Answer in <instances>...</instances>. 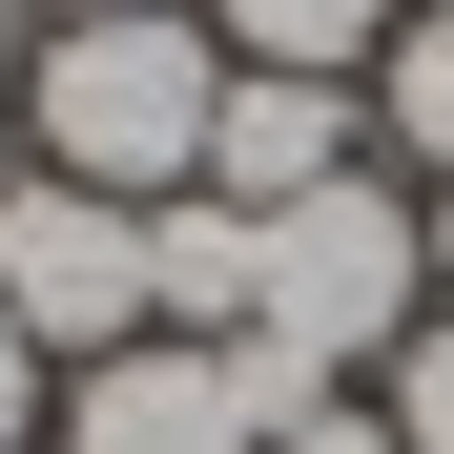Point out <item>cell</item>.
<instances>
[{"label": "cell", "mask_w": 454, "mask_h": 454, "mask_svg": "<svg viewBox=\"0 0 454 454\" xmlns=\"http://www.w3.org/2000/svg\"><path fill=\"white\" fill-rule=\"evenodd\" d=\"M413 331H434V207H413V186L331 166L310 207H269V227H248V331H227V351H248L289 413L351 393V372H393Z\"/></svg>", "instance_id": "obj_1"}, {"label": "cell", "mask_w": 454, "mask_h": 454, "mask_svg": "<svg viewBox=\"0 0 454 454\" xmlns=\"http://www.w3.org/2000/svg\"><path fill=\"white\" fill-rule=\"evenodd\" d=\"M21 124H42L62 186H104V207H186V186H207V124H227V42H207V0H145V21H42Z\"/></svg>", "instance_id": "obj_2"}, {"label": "cell", "mask_w": 454, "mask_h": 454, "mask_svg": "<svg viewBox=\"0 0 454 454\" xmlns=\"http://www.w3.org/2000/svg\"><path fill=\"white\" fill-rule=\"evenodd\" d=\"M0 310H21L42 372H104L166 331V289H145V207L62 186V166H0Z\"/></svg>", "instance_id": "obj_3"}, {"label": "cell", "mask_w": 454, "mask_h": 454, "mask_svg": "<svg viewBox=\"0 0 454 454\" xmlns=\"http://www.w3.org/2000/svg\"><path fill=\"white\" fill-rule=\"evenodd\" d=\"M269 372L227 351V331H145V351H104V372H62V413H42V454H269Z\"/></svg>", "instance_id": "obj_4"}, {"label": "cell", "mask_w": 454, "mask_h": 454, "mask_svg": "<svg viewBox=\"0 0 454 454\" xmlns=\"http://www.w3.org/2000/svg\"><path fill=\"white\" fill-rule=\"evenodd\" d=\"M331 166H372V104L351 83H289V62H227V124H207V207H310Z\"/></svg>", "instance_id": "obj_5"}, {"label": "cell", "mask_w": 454, "mask_h": 454, "mask_svg": "<svg viewBox=\"0 0 454 454\" xmlns=\"http://www.w3.org/2000/svg\"><path fill=\"white\" fill-rule=\"evenodd\" d=\"M393 21H413V0H207V42L227 62H289V83H372Z\"/></svg>", "instance_id": "obj_6"}, {"label": "cell", "mask_w": 454, "mask_h": 454, "mask_svg": "<svg viewBox=\"0 0 454 454\" xmlns=\"http://www.w3.org/2000/svg\"><path fill=\"white\" fill-rule=\"evenodd\" d=\"M145 289H166V331H248V207H145Z\"/></svg>", "instance_id": "obj_7"}, {"label": "cell", "mask_w": 454, "mask_h": 454, "mask_svg": "<svg viewBox=\"0 0 454 454\" xmlns=\"http://www.w3.org/2000/svg\"><path fill=\"white\" fill-rule=\"evenodd\" d=\"M372 145H413V166L454 186V0L393 21V62H372Z\"/></svg>", "instance_id": "obj_8"}, {"label": "cell", "mask_w": 454, "mask_h": 454, "mask_svg": "<svg viewBox=\"0 0 454 454\" xmlns=\"http://www.w3.org/2000/svg\"><path fill=\"white\" fill-rule=\"evenodd\" d=\"M372 413H393V434H413V454H454V310H434V331H413V351H393V372H372Z\"/></svg>", "instance_id": "obj_9"}, {"label": "cell", "mask_w": 454, "mask_h": 454, "mask_svg": "<svg viewBox=\"0 0 454 454\" xmlns=\"http://www.w3.org/2000/svg\"><path fill=\"white\" fill-rule=\"evenodd\" d=\"M269 454H413V434L372 413V393H310V413H269Z\"/></svg>", "instance_id": "obj_10"}, {"label": "cell", "mask_w": 454, "mask_h": 454, "mask_svg": "<svg viewBox=\"0 0 454 454\" xmlns=\"http://www.w3.org/2000/svg\"><path fill=\"white\" fill-rule=\"evenodd\" d=\"M42 413H62V372L21 351V310H0V454H42Z\"/></svg>", "instance_id": "obj_11"}, {"label": "cell", "mask_w": 454, "mask_h": 454, "mask_svg": "<svg viewBox=\"0 0 454 454\" xmlns=\"http://www.w3.org/2000/svg\"><path fill=\"white\" fill-rule=\"evenodd\" d=\"M434 310H454V186H434Z\"/></svg>", "instance_id": "obj_12"}, {"label": "cell", "mask_w": 454, "mask_h": 454, "mask_svg": "<svg viewBox=\"0 0 454 454\" xmlns=\"http://www.w3.org/2000/svg\"><path fill=\"white\" fill-rule=\"evenodd\" d=\"M0 104H21V0H0Z\"/></svg>", "instance_id": "obj_13"}, {"label": "cell", "mask_w": 454, "mask_h": 454, "mask_svg": "<svg viewBox=\"0 0 454 454\" xmlns=\"http://www.w3.org/2000/svg\"><path fill=\"white\" fill-rule=\"evenodd\" d=\"M42 21H145V0H42Z\"/></svg>", "instance_id": "obj_14"}]
</instances>
